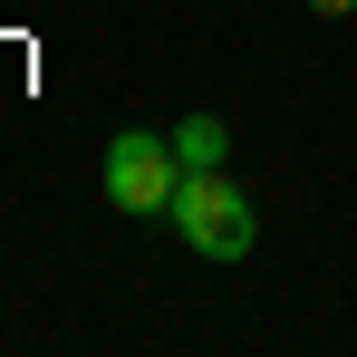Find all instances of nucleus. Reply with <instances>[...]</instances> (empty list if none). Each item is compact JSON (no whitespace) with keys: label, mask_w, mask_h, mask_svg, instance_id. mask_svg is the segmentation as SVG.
I'll list each match as a JSON object with an SVG mask.
<instances>
[{"label":"nucleus","mask_w":357,"mask_h":357,"mask_svg":"<svg viewBox=\"0 0 357 357\" xmlns=\"http://www.w3.org/2000/svg\"><path fill=\"white\" fill-rule=\"evenodd\" d=\"M203 261H241L251 241H261V222H251V203H241V183L213 165V174H183V193H174V213H165Z\"/></svg>","instance_id":"f257e3e1"},{"label":"nucleus","mask_w":357,"mask_h":357,"mask_svg":"<svg viewBox=\"0 0 357 357\" xmlns=\"http://www.w3.org/2000/svg\"><path fill=\"white\" fill-rule=\"evenodd\" d=\"M174 193H183V155H174V135H116L107 145V203L116 213H174Z\"/></svg>","instance_id":"f03ea898"},{"label":"nucleus","mask_w":357,"mask_h":357,"mask_svg":"<svg viewBox=\"0 0 357 357\" xmlns=\"http://www.w3.org/2000/svg\"><path fill=\"white\" fill-rule=\"evenodd\" d=\"M174 155H183V174H213V165L232 155V135H222V116H183V126H174Z\"/></svg>","instance_id":"7ed1b4c3"},{"label":"nucleus","mask_w":357,"mask_h":357,"mask_svg":"<svg viewBox=\"0 0 357 357\" xmlns=\"http://www.w3.org/2000/svg\"><path fill=\"white\" fill-rule=\"evenodd\" d=\"M309 10H319V20H348V10H357V0H309Z\"/></svg>","instance_id":"20e7f679"}]
</instances>
